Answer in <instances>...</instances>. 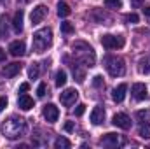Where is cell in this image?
<instances>
[{
    "label": "cell",
    "mask_w": 150,
    "mask_h": 149,
    "mask_svg": "<svg viewBox=\"0 0 150 149\" xmlns=\"http://www.w3.org/2000/svg\"><path fill=\"white\" fill-rule=\"evenodd\" d=\"M0 132L5 139L9 140H16L19 139L21 135L26 133V121L23 117H18V116H11L7 117L2 125H0Z\"/></svg>",
    "instance_id": "cell-1"
},
{
    "label": "cell",
    "mask_w": 150,
    "mask_h": 149,
    "mask_svg": "<svg viewBox=\"0 0 150 149\" xmlns=\"http://www.w3.org/2000/svg\"><path fill=\"white\" fill-rule=\"evenodd\" d=\"M74 51L77 53V60L80 63H84V67H94L96 63V54H94V49L87 44V42H82V40H77L72 44Z\"/></svg>",
    "instance_id": "cell-2"
},
{
    "label": "cell",
    "mask_w": 150,
    "mask_h": 149,
    "mask_svg": "<svg viewBox=\"0 0 150 149\" xmlns=\"http://www.w3.org/2000/svg\"><path fill=\"white\" fill-rule=\"evenodd\" d=\"M33 51L35 53H44L47 51V47H51L52 44V30L51 28H40L33 34Z\"/></svg>",
    "instance_id": "cell-3"
},
{
    "label": "cell",
    "mask_w": 150,
    "mask_h": 149,
    "mask_svg": "<svg viewBox=\"0 0 150 149\" xmlns=\"http://www.w3.org/2000/svg\"><path fill=\"white\" fill-rule=\"evenodd\" d=\"M105 67L112 77H120L126 74V63L120 56H107L105 58Z\"/></svg>",
    "instance_id": "cell-4"
},
{
    "label": "cell",
    "mask_w": 150,
    "mask_h": 149,
    "mask_svg": "<svg viewBox=\"0 0 150 149\" xmlns=\"http://www.w3.org/2000/svg\"><path fill=\"white\" fill-rule=\"evenodd\" d=\"M126 40L122 35H103L101 37V46L107 49H120L124 47Z\"/></svg>",
    "instance_id": "cell-5"
},
{
    "label": "cell",
    "mask_w": 150,
    "mask_h": 149,
    "mask_svg": "<svg viewBox=\"0 0 150 149\" xmlns=\"http://www.w3.org/2000/svg\"><path fill=\"white\" fill-rule=\"evenodd\" d=\"M77 98H79V91H77L75 88H67V90H63V91L59 93V100H61V104L67 105V107L74 105L75 102H77Z\"/></svg>",
    "instance_id": "cell-6"
},
{
    "label": "cell",
    "mask_w": 150,
    "mask_h": 149,
    "mask_svg": "<svg viewBox=\"0 0 150 149\" xmlns=\"http://www.w3.org/2000/svg\"><path fill=\"white\" fill-rule=\"evenodd\" d=\"M42 114H44L45 121H49V123H56L58 117H59V109H58L54 104H45L44 109H42Z\"/></svg>",
    "instance_id": "cell-7"
},
{
    "label": "cell",
    "mask_w": 150,
    "mask_h": 149,
    "mask_svg": "<svg viewBox=\"0 0 150 149\" xmlns=\"http://www.w3.org/2000/svg\"><path fill=\"white\" fill-rule=\"evenodd\" d=\"M112 123L117 126V128H122V130H129L131 128V117L124 112H119L112 117Z\"/></svg>",
    "instance_id": "cell-8"
},
{
    "label": "cell",
    "mask_w": 150,
    "mask_h": 149,
    "mask_svg": "<svg viewBox=\"0 0 150 149\" xmlns=\"http://www.w3.org/2000/svg\"><path fill=\"white\" fill-rule=\"evenodd\" d=\"M101 144L107 146V148H119V146L124 144V140L117 133H107V135L101 137Z\"/></svg>",
    "instance_id": "cell-9"
},
{
    "label": "cell",
    "mask_w": 150,
    "mask_h": 149,
    "mask_svg": "<svg viewBox=\"0 0 150 149\" xmlns=\"http://www.w3.org/2000/svg\"><path fill=\"white\" fill-rule=\"evenodd\" d=\"M47 16V7L45 5H37L33 11H32V14H30V19H32V25H38V23H42V19Z\"/></svg>",
    "instance_id": "cell-10"
},
{
    "label": "cell",
    "mask_w": 150,
    "mask_h": 149,
    "mask_svg": "<svg viewBox=\"0 0 150 149\" xmlns=\"http://www.w3.org/2000/svg\"><path fill=\"white\" fill-rule=\"evenodd\" d=\"M131 93L136 100H145L149 97V91H147V86L143 82H134L133 88H131Z\"/></svg>",
    "instance_id": "cell-11"
},
{
    "label": "cell",
    "mask_w": 150,
    "mask_h": 149,
    "mask_svg": "<svg viewBox=\"0 0 150 149\" xmlns=\"http://www.w3.org/2000/svg\"><path fill=\"white\" fill-rule=\"evenodd\" d=\"M9 53H11L12 56H23V54L26 53L25 42H23V40H14V42H11V44H9Z\"/></svg>",
    "instance_id": "cell-12"
},
{
    "label": "cell",
    "mask_w": 150,
    "mask_h": 149,
    "mask_svg": "<svg viewBox=\"0 0 150 149\" xmlns=\"http://www.w3.org/2000/svg\"><path fill=\"white\" fill-rule=\"evenodd\" d=\"M21 69H23L21 63H9V65H5V67L2 69V75L7 77V79H11V77H14V75L19 74Z\"/></svg>",
    "instance_id": "cell-13"
},
{
    "label": "cell",
    "mask_w": 150,
    "mask_h": 149,
    "mask_svg": "<svg viewBox=\"0 0 150 149\" xmlns=\"http://www.w3.org/2000/svg\"><path fill=\"white\" fill-rule=\"evenodd\" d=\"M103 121H105V109L101 105H98V107H94L93 112H91V123L93 125H101Z\"/></svg>",
    "instance_id": "cell-14"
},
{
    "label": "cell",
    "mask_w": 150,
    "mask_h": 149,
    "mask_svg": "<svg viewBox=\"0 0 150 149\" xmlns=\"http://www.w3.org/2000/svg\"><path fill=\"white\" fill-rule=\"evenodd\" d=\"M23 19H25V12H23V9H18L14 14V19H12V27H14L16 34H19L23 30Z\"/></svg>",
    "instance_id": "cell-15"
},
{
    "label": "cell",
    "mask_w": 150,
    "mask_h": 149,
    "mask_svg": "<svg viewBox=\"0 0 150 149\" xmlns=\"http://www.w3.org/2000/svg\"><path fill=\"white\" fill-rule=\"evenodd\" d=\"M18 105H19V109H23V111H30V109L33 107V98L28 97L26 93H23V95L18 98Z\"/></svg>",
    "instance_id": "cell-16"
},
{
    "label": "cell",
    "mask_w": 150,
    "mask_h": 149,
    "mask_svg": "<svg viewBox=\"0 0 150 149\" xmlns=\"http://www.w3.org/2000/svg\"><path fill=\"white\" fill-rule=\"evenodd\" d=\"M126 91H127V84H119L112 93V98L115 102H122L124 97H126Z\"/></svg>",
    "instance_id": "cell-17"
},
{
    "label": "cell",
    "mask_w": 150,
    "mask_h": 149,
    "mask_svg": "<svg viewBox=\"0 0 150 149\" xmlns=\"http://www.w3.org/2000/svg\"><path fill=\"white\" fill-rule=\"evenodd\" d=\"M93 16H94V19H96L98 23H101V25H110V23H112V18H110L107 12H101L100 9H96V11L93 12Z\"/></svg>",
    "instance_id": "cell-18"
},
{
    "label": "cell",
    "mask_w": 150,
    "mask_h": 149,
    "mask_svg": "<svg viewBox=\"0 0 150 149\" xmlns=\"http://www.w3.org/2000/svg\"><path fill=\"white\" fill-rule=\"evenodd\" d=\"M138 70H140V74H150V56H143V58H140V62H138Z\"/></svg>",
    "instance_id": "cell-19"
},
{
    "label": "cell",
    "mask_w": 150,
    "mask_h": 149,
    "mask_svg": "<svg viewBox=\"0 0 150 149\" xmlns=\"http://www.w3.org/2000/svg\"><path fill=\"white\" fill-rule=\"evenodd\" d=\"M7 34H9V21H7V16L2 14L0 16V39L7 37Z\"/></svg>",
    "instance_id": "cell-20"
},
{
    "label": "cell",
    "mask_w": 150,
    "mask_h": 149,
    "mask_svg": "<svg viewBox=\"0 0 150 149\" xmlns=\"http://www.w3.org/2000/svg\"><path fill=\"white\" fill-rule=\"evenodd\" d=\"M70 12H72V9L67 2H58V16L59 18H67Z\"/></svg>",
    "instance_id": "cell-21"
},
{
    "label": "cell",
    "mask_w": 150,
    "mask_h": 149,
    "mask_svg": "<svg viewBox=\"0 0 150 149\" xmlns=\"http://www.w3.org/2000/svg\"><path fill=\"white\" fill-rule=\"evenodd\" d=\"M72 146L70 144V140L68 139H65V137H58L56 140H54V148L56 149H68Z\"/></svg>",
    "instance_id": "cell-22"
},
{
    "label": "cell",
    "mask_w": 150,
    "mask_h": 149,
    "mask_svg": "<svg viewBox=\"0 0 150 149\" xmlns=\"http://www.w3.org/2000/svg\"><path fill=\"white\" fill-rule=\"evenodd\" d=\"M65 84H67V72H65V70H58V72H56V86L61 88V86H65Z\"/></svg>",
    "instance_id": "cell-23"
},
{
    "label": "cell",
    "mask_w": 150,
    "mask_h": 149,
    "mask_svg": "<svg viewBox=\"0 0 150 149\" xmlns=\"http://www.w3.org/2000/svg\"><path fill=\"white\" fill-rule=\"evenodd\" d=\"M38 75H40V67H38V63H32L30 69H28V77H30V79H37Z\"/></svg>",
    "instance_id": "cell-24"
},
{
    "label": "cell",
    "mask_w": 150,
    "mask_h": 149,
    "mask_svg": "<svg viewBox=\"0 0 150 149\" xmlns=\"http://www.w3.org/2000/svg\"><path fill=\"white\" fill-rule=\"evenodd\" d=\"M140 137L150 139V123H143V125L140 126Z\"/></svg>",
    "instance_id": "cell-25"
},
{
    "label": "cell",
    "mask_w": 150,
    "mask_h": 149,
    "mask_svg": "<svg viewBox=\"0 0 150 149\" xmlns=\"http://www.w3.org/2000/svg\"><path fill=\"white\" fill-rule=\"evenodd\" d=\"M61 32H63V34H74L75 28L70 21H63V23H61Z\"/></svg>",
    "instance_id": "cell-26"
},
{
    "label": "cell",
    "mask_w": 150,
    "mask_h": 149,
    "mask_svg": "<svg viewBox=\"0 0 150 149\" xmlns=\"http://www.w3.org/2000/svg\"><path fill=\"white\" fill-rule=\"evenodd\" d=\"M105 5L110 9H120L122 7V0H105Z\"/></svg>",
    "instance_id": "cell-27"
},
{
    "label": "cell",
    "mask_w": 150,
    "mask_h": 149,
    "mask_svg": "<svg viewBox=\"0 0 150 149\" xmlns=\"http://www.w3.org/2000/svg\"><path fill=\"white\" fill-rule=\"evenodd\" d=\"M72 69H74V75L77 77V81H79V82H84V72H82V70H80L75 63L72 65Z\"/></svg>",
    "instance_id": "cell-28"
},
{
    "label": "cell",
    "mask_w": 150,
    "mask_h": 149,
    "mask_svg": "<svg viewBox=\"0 0 150 149\" xmlns=\"http://www.w3.org/2000/svg\"><path fill=\"white\" fill-rule=\"evenodd\" d=\"M136 117L140 121H149L150 119V111H138L136 112Z\"/></svg>",
    "instance_id": "cell-29"
},
{
    "label": "cell",
    "mask_w": 150,
    "mask_h": 149,
    "mask_svg": "<svg viewBox=\"0 0 150 149\" xmlns=\"http://www.w3.org/2000/svg\"><path fill=\"white\" fill-rule=\"evenodd\" d=\"M45 93H47V84L45 82H40L38 88H37V95L42 98V97H45Z\"/></svg>",
    "instance_id": "cell-30"
},
{
    "label": "cell",
    "mask_w": 150,
    "mask_h": 149,
    "mask_svg": "<svg viewBox=\"0 0 150 149\" xmlns=\"http://www.w3.org/2000/svg\"><path fill=\"white\" fill-rule=\"evenodd\" d=\"M127 23H131V25H134V23H138V14H134V12H131V14H126V18H124Z\"/></svg>",
    "instance_id": "cell-31"
},
{
    "label": "cell",
    "mask_w": 150,
    "mask_h": 149,
    "mask_svg": "<svg viewBox=\"0 0 150 149\" xmlns=\"http://www.w3.org/2000/svg\"><path fill=\"white\" fill-rule=\"evenodd\" d=\"M93 84H94L96 88L103 86V77H101V75H94V77H93Z\"/></svg>",
    "instance_id": "cell-32"
},
{
    "label": "cell",
    "mask_w": 150,
    "mask_h": 149,
    "mask_svg": "<svg viewBox=\"0 0 150 149\" xmlns=\"http://www.w3.org/2000/svg\"><path fill=\"white\" fill-rule=\"evenodd\" d=\"M84 111H86V105H84V104H79L77 109H75V116H82Z\"/></svg>",
    "instance_id": "cell-33"
},
{
    "label": "cell",
    "mask_w": 150,
    "mask_h": 149,
    "mask_svg": "<svg viewBox=\"0 0 150 149\" xmlns=\"http://www.w3.org/2000/svg\"><path fill=\"white\" fill-rule=\"evenodd\" d=\"M28 90H30V84H28V82H23V84L19 86V93H26Z\"/></svg>",
    "instance_id": "cell-34"
},
{
    "label": "cell",
    "mask_w": 150,
    "mask_h": 149,
    "mask_svg": "<svg viewBox=\"0 0 150 149\" xmlns=\"http://www.w3.org/2000/svg\"><path fill=\"white\" fill-rule=\"evenodd\" d=\"M65 130H67V132H74V130H75V125H74V121H68V123L65 125Z\"/></svg>",
    "instance_id": "cell-35"
},
{
    "label": "cell",
    "mask_w": 150,
    "mask_h": 149,
    "mask_svg": "<svg viewBox=\"0 0 150 149\" xmlns=\"http://www.w3.org/2000/svg\"><path fill=\"white\" fill-rule=\"evenodd\" d=\"M5 107H7V98H5V97H2V98H0V112L4 111Z\"/></svg>",
    "instance_id": "cell-36"
},
{
    "label": "cell",
    "mask_w": 150,
    "mask_h": 149,
    "mask_svg": "<svg viewBox=\"0 0 150 149\" xmlns=\"http://www.w3.org/2000/svg\"><path fill=\"white\" fill-rule=\"evenodd\" d=\"M143 2H145V0H131V5H133V7H140Z\"/></svg>",
    "instance_id": "cell-37"
},
{
    "label": "cell",
    "mask_w": 150,
    "mask_h": 149,
    "mask_svg": "<svg viewBox=\"0 0 150 149\" xmlns=\"http://www.w3.org/2000/svg\"><path fill=\"white\" fill-rule=\"evenodd\" d=\"M4 60H5V51L0 47V62H4Z\"/></svg>",
    "instance_id": "cell-38"
},
{
    "label": "cell",
    "mask_w": 150,
    "mask_h": 149,
    "mask_svg": "<svg viewBox=\"0 0 150 149\" xmlns=\"http://www.w3.org/2000/svg\"><path fill=\"white\" fill-rule=\"evenodd\" d=\"M143 14H145V16L150 19V7H145V9H143Z\"/></svg>",
    "instance_id": "cell-39"
},
{
    "label": "cell",
    "mask_w": 150,
    "mask_h": 149,
    "mask_svg": "<svg viewBox=\"0 0 150 149\" xmlns=\"http://www.w3.org/2000/svg\"><path fill=\"white\" fill-rule=\"evenodd\" d=\"M0 2H2V4H5V0H0Z\"/></svg>",
    "instance_id": "cell-40"
}]
</instances>
